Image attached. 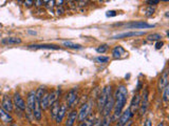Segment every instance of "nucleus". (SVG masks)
<instances>
[{
  "instance_id": "obj_1",
  "label": "nucleus",
  "mask_w": 169,
  "mask_h": 126,
  "mask_svg": "<svg viewBox=\"0 0 169 126\" xmlns=\"http://www.w3.org/2000/svg\"><path fill=\"white\" fill-rule=\"evenodd\" d=\"M127 97H128V89L125 84H121L117 86L115 93L113 95L114 98V107L112 111V121H117V119L123 113L125 105L127 102Z\"/></svg>"
},
{
  "instance_id": "obj_2",
  "label": "nucleus",
  "mask_w": 169,
  "mask_h": 126,
  "mask_svg": "<svg viewBox=\"0 0 169 126\" xmlns=\"http://www.w3.org/2000/svg\"><path fill=\"white\" fill-rule=\"evenodd\" d=\"M112 93V87L111 85H107L101 89V93L99 95V98H97V108H99V111L101 113L103 111V108L106 105V102L109 98V95Z\"/></svg>"
},
{
  "instance_id": "obj_3",
  "label": "nucleus",
  "mask_w": 169,
  "mask_h": 126,
  "mask_svg": "<svg viewBox=\"0 0 169 126\" xmlns=\"http://www.w3.org/2000/svg\"><path fill=\"white\" fill-rule=\"evenodd\" d=\"M92 104H93L92 101H88L85 104H83V106H81L78 111V116H77V120L79 122L83 121L85 119L90 116L91 110H92Z\"/></svg>"
},
{
  "instance_id": "obj_4",
  "label": "nucleus",
  "mask_w": 169,
  "mask_h": 126,
  "mask_svg": "<svg viewBox=\"0 0 169 126\" xmlns=\"http://www.w3.org/2000/svg\"><path fill=\"white\" fill-rule=\"evenodd\" d=\"M149 106V91L148 89H145L144 93L141 96V104H140V108H139V113L140 116H144L145 113L147 111V108Z\"/></svg>"
},
{
  "instance_id": "obj_5",
  "label": "nucleus",
  "mask_w": 169,
  "mask_h": 126,
  "mask_svg": "<svg viewBox=\"0 0 169 126\" xmlns=\"http://www.w3.org/2000/svg\"><path fill=\"white\" fill-rule=\"evenodd\" d=\"M127 28H131V30H142V28H152L155 25L149 24V23L145 22V21H132L125 24Z\"/></svg>"
},
{
  "instance_id": "obj_6",
  "label": "nucleus",
  "mask_w": 169,
  "mask_h": 126,
  "mask_svg": "<svg viewBox=\"0 0 169 126\" xmlns=\"http://www.w3.org/2000/svg\"><path fill=\"white\" fill-rule=\"evenodd\" d=\"M113 107H114V98H113V93H110L109 95V98L106 102V105L105 107L103 108V116L104 117H108V116H111L112 115V111H113Z\"/></svg>"
},
{
  "instance_id": "obj_7",
  "label": "nucleus",
  "mask_w": 169,
  "mask_h": 126,
  "mask_svg": "<svg viewBox=\"0 0 169 126\" xmlns=\"http://www.w3.org/2000/svg\"><path fill=\"white\" fill-rule=\"evenodd\" d=\"M13 104L16 106V108L19 109L21 111H24L25 108H27V104H25V101L23 100V98L20 96V93L16 91L13 96Z\"/></svg>"
},
{
  "instance_id": "obj_8",
  "label": "nucleus",
  "mask_w": 169,
  "mask_h": 126,
  "mask_svg": "<svg viewBox=\"0 0 169 126\" xmlns=\"http://www.w3.org/2000/svg\"><path fill=\"white\" fill-rule=\"evenodd\" d=\"M77 93H78V88L77 87L71 88L70 91H68L66 100L69 107H73L74 106V103L76 102V99H77Z\"/></svg>"
},
{
  "instance_id": "obj_9",
  "label": "nucleus",
  "mask_w": 169,
  "mask_h": 126,
  "mask_svg": "<svg viewBox=\"0 0 169 126\" xmlns=\"http://www.w3.org/2000/svg\"><path fill=\"white\" fill-rule=\"evenodd\" d=\"M140 104H141V95H140V93H135L131 100L130 106H129V110H130L132 116H134V113L139 110Z\"/></svg>"
},
{
  "instance_id": "obj_10",
  "label": "nucleus",
  "mask_w": 169,
  "mask_h": 126,
  "mask_svg": "<svg viewBox=\"0 0 169 126\" xmlns=\"http://www.w3.org/2000/svg\"><path fill=\"white\" fill-rule=\"evenodd\" d=\"M13 107H14V104H13V100L11 96H9V95L3 96L2 102H1V108L6 113H11L13 110Z\"/></svg>"
},
{
  "instance_id": "obj_11",
  "label": "nucleus",
  "mask_w": 169,
  "mask_h": 126,
  "mask_svg": "<svg viewBox=\"0 0 169 126\" xmlns=\"http://www.w3.org/2000/svg\"><path fill=\"white\" fill-rule=\"evenodd\" d=\"M132 117H133V116L131 115V113H130V110H129V107H128L126 110L122 113V115L119 116V118L117 119V124H116V126L125 125L127 122L130 121V119H131Z\"/></svg>"
},
{
  "instance_id": "obj_12",
  "label": "nucleus",
  "mask_w": 169,
  "mask_h": 126,
  "mask_svg": "<svg viewBox=\"0 0 169 126\" xmlns=\"http://www.w3.org/2000/svg\"><path fill=\"white\" fill-rule=\"evenodd\" d=\"M127 55H128V53L122 45H116L112 50V57L114 59H123L125 57H127Z\"/></svg>"
},
{
  "instance_id": "obj_13",
  "label": "nucleus",
  "mask_w": 169,
  "mask_h": 126,
  "mask_svg": "<svg viewBox=\"0 0 169 126\" xmlns=\"http://www.w3.org/2000/svg\"><path fill=\"white\" fill-rule=\"evenodd\" d=\"M145 35V32H136V30H132V32H125V33L117 34V35L113 36L112 39H123V38H130V37H137V36Z\"/></svg>"
},
{
  "instance_id": "obj_14",
  "label": "nucleus",
  "mask_w": 169,
  "mask_h": 126,
  "mask_svg": "<svg viewBox=\"0 0 169 126\" xmlns=\"http://www.w3.org/2000/svg\"><path fill=\"white\" fill-rule=\"evenodd\" d=\"M167 85H168V71H167V69H165L159 79V83H157L159 91H163V89H164Z\"/></svg>"
},
{
  "instance_id": "obj_15",
  "label": "nucleus",
  "mask_w": 169,
  "mask_h": 126,
  "mask_svg": "<svg viewBox=\"0 0 169 126\" xmlns=\"http://www.w3.org/2000/svg\"><path fill=\"white\" fill-rule=\"evenodd\" d=\"M28 48L32 50H60V46L54 44H30Z\"/></svg>"
},
{
  "instance_id": "obj_16",
  "label": "nucleus",
  "mask_w": 169,
  "mask_h": 126,
  "mask_svg": "<svg viewBox=\"0 0 169 126\" xmlns=\"http://www.w3.org/2000/svg\"><path fill=\"white\" fill-rule=\"evenodd\" d=\"M66 113H67V104L61 103L60 105H59V109H58V113H57V115H56V118H55L56 123L57 124L61 123L63 118L66 117Z\"/></svg>"
},
{
  "instance_id": "obj_17",
  "label": "nucleus",
  "mask_w": 169,
  "mask_h": 126,
  "mask_svg": "<svg viewBox=\"0 0 169 126\" xmlns=\"http://www.w3.org/2000/svg\"><path fill=\"white\" fill-rule=\"evenodd\" d=\"M77 116H78V111L76 109H72L70 113H68L66 120V126H73L74 123L77 120Z\"/></svg>"
},
{
  "instance_id": "obj_18",
  "label": "nucleus",
  "mask_w": 169,
  "mask_h": 126,
  "mask_svg": "<svg viewBox=\"0 0 169 126\" xmlns=\"http://www.w3.org/2000/svg\"><path fill=\"white\" fill-rule=\"evenodd\" d=\"M60 93H61L60 88H56L55 91L49 93V107H50L54 102L58 101V98H59V96H60Z\"/></svg>"
},
{
  "instance_id": "obj_19",
  "label": "nucleus",
  "mask_w": 169,
  "mask_h": 126,
  "mask_svg": "<svg viewBox=\"0 0 169 126\" xmlns=\"http://www.w3.org/2000/svg\"><path fill=\"white\" fill-rule=\"evenodd\" d=\"M22 42L20 38L17 37H6L3 38L1 40V44H4V45H14V44H20Z\"/></svg>"
},
{
  "instance_id": "obj_20",
  "label": "nucleus",
  "mask_w": 169,
  "mask_h": 126,
  "mask_svg": "<svg viewBox=\"0 0 169 126\" xmlns=\"http://www.w3.org/2000/svg\"><path fill=\"white\" fill-rule=\"evenodd\" d=\"M0 121L4 124H9L13 122V117L11 116V113L3 110L1 107H0Z\"/></svg>"
},
{
  "instance_id": "obj_21",
  "label": "nucleus",
  "mask_w": 169,
  "mask_h": 126,
  "mask_svg": "<svg viewBox=\"0 0 169 126\" xmlns=\"http://www.w3.org/2000/svg\"><path fill=\"white\" fill-rule=\"evenodd\" d=\"M94 122H95V117L90 115L88 118H86L83 121L79 122V125L78 126H93L94 125Z\"/></svg>"
},
{
  "instance_id": "obj_22",
  "label": "nucleus",
  "mask_w": 169,
  "mask_h": 126,
  "mask_svg": "<svg viewBox=\"0 0 169 126\" xmlns=\"http://www.w3.org/2000/svg\"><path fill=\"white\" fill-rule=\"evenodd\" d=\"M63 45L66 46L68 48H72V50H81L83 46L81 44H77V43H73L72 41H63Z\"/></svg>"
},
{
  "instance_id": "obj_23",
  "label": "nucleus",
  "mask_w": 169,
  "mask_h": 126,
  "mask_svg": "<svg viewBox=\"0 0 169 126\" xmlns=\"http://www.w3.org/2000/svg\"><path fill=\"white\" fill-rule=\"evenodd\" d=\"M59 105H60V103H59L58 101H56V102H54V103L50 106V108H51V116H52V118H53L54 120H55L56 115H57L58 109H59Z\"/></svg>"
},
{
  "instance_id": "obj_24",
  "label": "nucleus",
  "mask_w": 169,
  "mask_h": 126,
  "mask_svg": "<svg viewBox=\"0 0 169 126\" xmlns=\"http://www.w3.org/2000/svg\"><path fill=\"white\" fill-rule=\"evenodd\" d=\"M40 107L41 109H47L49 107V93H45V95L42 96L40 100Z\"/></svg>"
},
{
  "instance_id": "obj_25",
  "label": "nucleus",
  "mask_w": 169,
  "mask_h": 126,
  "mask_svg": "<svg viewBox=\"0 0 169 126\" xmlns=\"http://www.w3.org/2000/svg\"><path fill=\"white\" fill-rule=\"evenodd\" d=\"M162 38H163V36H162L161 34L153 33V34H149V35L147 36V40L148 41H155V42H157V41H161Z\"/></svg>"
},
{
  "instance_id": "obj_26",
  "label": "nucleus",
  "mask_w": 169,
  "mask_h": 126,
  "mask_svg": "<svg viewBox=\"0 0 169 126\" xmlns=\"http://www.w3.org/2000/svg\"><path fill=\"white\" fill-rule=\"evenodd\" d=\"M163 96H162V99H163V101H164L165 103H167L168 102V99H169V85H167L166 87L163 89Z\"/></svg>"
},
{
  "instance_id": "obj_27",
  "label": "nucleus",
  "mask_w": 169,
  "mask_h": 126,
  "mask_svg": "<svg viewBox=\"0 0 169 126\" xmlns=\"http://www.w3.org/2000/svg\"><path fill=\"white\" fill-rule=\"evenodd\" d=\"M111 122H112L111 116L104 117L103 121L101 122V125H99V126H110V125H111Z\"/></svg>"
},
{
  "instance_id": "obj_28",
  "label": "nucleus",
  "mask_w": 169,
  "mask_h": 126,
  "mask_svg": "<svg viewBox=\"0 0 169 126\" xmlns=\"http://www.w3.org/2000/svg\"><path fill=\"white\" fill-rule=\"evenodd\" d=\"M108 48H109L108 44H101V45H99V47L96 48V52H97L99 54H104L108 50Z\"/></svg>"
},
{
  "instance_id": "obj_29",
  "label": "nucleus",
  "mask_w": 169,
  "mask_h": 126,
  "mask_svg": "<svg viewBox=\"0 0 169 126\" xmlns=\"http://www.w3.org/2000/svg\"><path fill=\"white\" fill-rule=\"evenodd\" d=\"M143 12H145V13H143L145 16H148V17H150V16H152L153 15V13H154V8H152V6H148L147 8H145Z\"/></svg>"
},
{
  "instance_id": "obj_30",
  "label": "nucleus",
  "mask_w": 169,
  "mask_h": 126,
  "mask_svg": "<svg viewBox=\"0 0 169 126\" xmlns=\"http://www.w3.org/2000/svg\"><path fill=\"white\" fill-rule=\"evenodd\" d=\"M110 60L109 57H105V56H99V57H96V61L99 63H107L108 61Z\"/></svg>"
},
{
  "instance_id": "obj_31",
  "label": "nucleus",
  "mask_w": 169,
  "mask_h": 126,
  "mask_svg": "<svg viewBox=\"0 0 169 126\" xmlns=\"http://www.w3.org/2000/svg\"><path fill=\"white\" fill-rule=\"evenodd\" d=\"M117 15V12L116 11H108L106 13V16L107 17H114V16Z\"/></svg>"
},
{
  "instance_id": "obj_32",
  "label": "nucleus",
  "mask_w": 169,
  "mask_h": 126,
  "mask_svg": "<svg viewBox=\"0 0 169 126\" xmlns=\"http://www.w3.org/2000/svg\"><path fill=\"white\" fill-rule=\"evenodd\" d=\"M147 4H149L150 6H152V5H157L160 3L159 0H148V1H146Z\"/></svg>"
},
{
  "instance_id": "obj_33",
  "label": "nucleus",
  "mask_w": 169,
  "mask_h": 126,
  "mask_svg": "<svg viewBox=\"0 0 169 126\" xmlns=\"http://www.w3.org/2000/svg\"><path fill=\"white\" fill-rule=\"evenodd\" d=\"M163 45H164V42H163V41H157V42L155 43V48H157V50H161V48L163 47Z\"/></svg>"
},
{
  "instance_id": "obj_34",
  "label": "nucleus",
  "mask_w": 169,
  "mask_h": 126,
  "mask_svg": "<svg viewBox=\"0 0 169 126\" xmlns=\"http://www.w3.org/2000/svg\"><path fill=\"white\" fill-rule=\"evenodd\" d=\"M143 126H152L151 119H150V118H147L146 120L144 121V125H143Z\"/></svg>"
},
{
  "instance_id": "obj_35",
  "label": "nucleus",
  "mask_w": 169,
  "mask_h": 126,
  "mask_svg": "<svg viewBox=\"0 0 169 126\" xmlns=\"http://www.w3.org/2000/svg\"><path fill=\"white\" fill-rule=\"evenodd\" d=\"M63 13H65V10H63V8H61V6H60V8H57V10H56V14H57V15H58V16H60V15H63Z\"/></svg>"
},
{
  "instance_id": "obj_36",
  "label": "nucleus",
  "mask_w": 169,
  "mask_h": 126,
  "mask_svg": "<svg viewBox=\"0 0 169 126\" xmlns=\"http://www.w3.org/2000/svg\"><path fill=\"white\" fill-rule=\"evenodd\" d=\"M45 3H48V6L49 8H53L54 6V3H55V1H53V0H52V1H45Z\"/></svg>"
},
{
  "instance_id": "obj_37",
  "label": "nucleus",
  "mask_w": 169,
  "mask_h": 126,
  "mask_svg": "<svg viewBox=\"0 0 169 126\" xmlns=\"http://www.w3.org/2000/svg\"><path fill=\"white\" fill-rule=\"evenodd\" d=\"M34 3H35V5H37V6H40V5H42L43 3H45V1H41V0H37V1H34Z\"/></svg>"
},
{
  "instance_id": "obj_38",
  "label": "nucleus",
  "mask_w": 169,
  "mask_h": 126,
  "mask_svg": "<svg viewBox=\"0 0 169 126\" xmlns=\"http://www.w3.org/2000/svg\"><path fill=\"white\" fill-rule=\"evenodd\" d=\"M32 3H34L33 1H24V5H27V6H30V5H32Z\"/></svg>"
},
{
  "instance_id": "obj_39",
  "label": "nucleus",
  "mask_w": 169,
  "mask_h": 126,
  "mask_svg": "<svg viewBox=\"0 0 169 126\" xmlns=\"http://www.w3.org/2000/svg\"><path fill=\"white\" fill-rule=\"evenodd\" d=\"M132 124H133V122H132L131 120H130V121H128V122H127L126 124H125V125H123V126H131Z\"/></svg>"
},
{
  "instance_id": "obj_40",
  "label": "nucleus",
  "mask_w": 169,
  "mask_h": 126,
  "mask_svg": "<svg viewBox=\"0 0 169 126\" xmlns=\"http://www.w3.org/2000/svg\"><path fill=\"white\" fill-rule=\"evenodd\" d=\"M55 3L58 5V6H61V5H63V1H61V0H60V1H55Z\"/></svg>"
},
{
  "instance_id": "obj_41",
  "label": "nucleus",
  "mask_w": 169,
  "mask_h": 126,
  "mask_svg": "<svg viewBox=\"0 0 169 126\" xmlns=\"http://www.w3.org/2000/svg\"><path fill=\"white\" fill-rule=\"evenodd\" d=\"M157 126H165V124L163 123V122H161V123H159V124H157Z\"/></svg>"
},
{
  "instance_id": "obj_42",
  "label": "nucleus",
  "mask_w": 169,
  "mask_h": 126,
  "mask_svg": "<svg viewBox=\"0 0 169 126\" xmlns=\"http://www.w3.org/2000/svg\"><path fill=\"white\" fill-rule=\"evenodd\" d=\"M11 126H18V125H17V124H12Z\"/></svg>"
}]
</instances>
